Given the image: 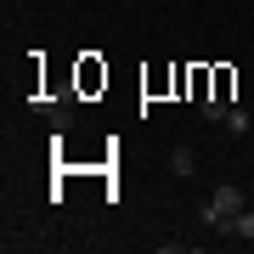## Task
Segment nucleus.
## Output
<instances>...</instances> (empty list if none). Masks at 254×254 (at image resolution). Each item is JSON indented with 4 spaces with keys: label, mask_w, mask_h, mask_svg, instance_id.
I'll use <instances>...</instances> for the list:
<instances>
[{
    "label": "nucleus",
    "mask_w": 254,
    "mask_h": 254,
    "mask_svg": "<svg viewBox=\"0 0 254 254\" xmlns=\"http://www.w3.org/2000/svg\"><path fill=\"white\" fill-rule=\"evenodd\" d=\"M237 215H243V192H237L232 181H220L215 192H209V203H203V226H209V232H226V237H232Z\"/></svg>",
    "instance_id": "1"
},
{
    "label": "nucleus",
    "mask_w": 254,
    "mask_h": 254,
    "mask_svg": "<svg viewBox=\"0 0 254 254\" xmlns=\"http://www.w3.org/2000/svg\"><path fill=\"white\" fill-rule=\"evenodd\" d=\"M170 170H175V175H198V153H192V147L181 141V147L170 153Z\"/></svg>",
    "instance_id": "2"
},
{
    "label": "nucleus",
    "mask_w": 254,
    "mask_h": 254,
    "mask_svg": "<svg viewBox=\"0 0 254 254\" xmlns=\"http://www.w3.org/2000/svg\"><path fill=\"white\" fill-rule=\"evenodd\" d=\"M220 125H226L232 136H249V130H254V113H249V108H226V119H220Z\"/></svg>",
    "instance_id": "3"
},
{
    "label": "nucleus",
    "mask_w": 254,
    "mask_h": 254,
    "mask_svg": "<svg viewBox=\"0 0 254 254\" xmlns=\"http://www.w3.org/2000/svg\"><path fill=\"white\" fill-rule=\"evenodd\" d=\"M232 237H243V243H254V215L243 209V215H237V226H232Z\"/></svg>",
    "instance_id": "4"
}]
</instances>
